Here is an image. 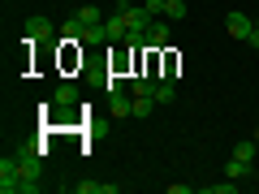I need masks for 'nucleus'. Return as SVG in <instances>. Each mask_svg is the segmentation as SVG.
<instances>
[{"label":"nucleus","instance_id":"nucleus-1","mask_svg":"<svg viewBox=\"0 0 259 194\" xmlns=\"http://www.w3.org/2000/svg\"><path fill=\"white\" fill-rule=\"evenodd\" d=\"M22 185H26V173H22V160L13 151L0 160V194H22Z\"/></svg>","mask_w":259,"mask_h":194},{"label":"nucleus","instance_id":"nucleus-2","mask_svg":"<svg viewBox=\"0 0 259 194\" xmlns=\"http://www.w3.org/2000/svg\"><path fill=\"white\" fill-rule=\"evenodd\" d=\"M56 26L48 18H26V43H52Z\"/></svg>","mask_w":259,"mask_h":194},{"label":"nucleus","instance_id":"nucleus-3","mask_svg":"<svg viewBox=\"0 0 259 194\" xmlns=\"http://www.w3.org/2000/svg\"><path fill=\"white\" fill-rule=\"evenodd\" d=\"M225 30H229L233 39H242V43H246V35H250V30H255V22H250L246 13H238V9H233L229 18H225Z\"/></svg>","mask_w":259,"mask_h":194},{"label":"nucleus","instance_id":"nucleus-4","mask_svg":"<svg viewBox=\"0 0 259 194\" xmlns=\"http://www.w3.org/2000/svg\"><path fill=\"white\" fill-rule=\"evenodd\" d=\"M104 30H108V43H125V13H121V9H112L108 13V18H104Z\"/></svg>","mask_w":259,"mask_h":194},{"label":"nucleus","instance_id":"nucleus-5","mask_svg":"<svg viewBox=\"0 0 259 194\" xmlns=\"http://www.w3.org/2000/svg\"><path fill=\"white\" fill-rule=\"evenodd\" d=\"M164 43H168V22H151V26H147V47L160 52Z\"/></svg>","mask_w":259,"mask_h":194},{"label":"nucleus","instance_id":"nucleus-6","mask_svg":"<svg viewBox=\"0 0 259 194\" xmlns=\"http://www.w3.org/2000/svg\"><path fill=\"white\" fill-rule=\"evenodd\" d=\"M52 104H56V108H74V104H78V86L61 82V86L52 91Z\"/></svg>","mask_w":259,"mask_h":194},{"label":"nucleus","instance_id":"nucleus-7","mask_svg":"<svg viewBox=\"0 0 259 194\" xmlns=\"http://www.w3.org/2000/svg\"><path fill=\"white\" fill-rule=\"evenodd\" d=\"M225 177H233V181H246V177H250V164H246V160H238V156H229Z\"/></svg>","mask_w":259,"mask_h":194},{"label":"nucleus","instance_id":"nucleus-8","mask_svg":"<svg viewBox=\"0 0 259 194\" xmlns=\"http://www.w3.org/2000/svg\"><path fill=\"white\" fill-rule=\"evenodd\" d=\"M112 117H134V95H112Z\"/></svg>","mask_w":259,"mask_h":194},{"label":"nucleus","instance_id":"nucleus-9","mask_svg":"<svg viewBox=\"0 0 259 194\" xmlns=\"http://www.w3.org/2000/svg\"><path fill=\"white\" fill-rule=\"evenodd\" d=\"M78 22H82V26H104V13L95 9V5H82V9H78Z\"/></svg>","mask_w":259,"mask_h":194},{"label":"nucleus","instance_id":"nucleus-10","mask_svg":"<svg viewBox=\"0 0 259 194\" xmlns=\"http://www.w3.org/2000/svg\"><path fill=\"white\" fill-rule=\"evenodd\" d=\"M186 13H190V9H186V0H164V18L168 22H182Z\"/></svg>","mask_w":259,"mask_h":194},{"label":"nucleus","instance_id":"nucleus-11","mask_svg":"<svg viewBox=\"0 0 259 194\" xmlns=\"http://www.w3.org/2000/svg\"><path fill=\"white\" fill-rule=\"evenodd\" d=\"M151 95H156V104H173V100H177V91H173L168 78H164V82H156V91H151Z\"/></svg>","mask_w":259,"mask_h":194},{"label":"nucleus","instance_id":"nucleus-12","mask_svg":"<svg viewBox=\"0 0 259 194\" xmlns=\"http://www.w3.org/2000/svg\"><path fill=\"white\" fill-rule=\"evenodd\" d=\"M82 43H108V30H104V26H87L82 30Z\"/></svg>","mask_w":259,"mask_h":194},{"label":"nucleus","instance_id":"nucleus-13","mask_svg":"<svg viewBox=\"0 0 259 194\" xmlns=\"http://www.w3.org/2000/svg\"><path fill=\"white\" fill-rule=\"evenodd\" d=\"M255 147H259V142H238V147H233V156L246 160V164H255Z\"/></svg>","mask_w":259,"mask_h":194},{"label":"nucleus","instance_id":"nucleus-14","mask_svg":"<svg viewBox=\"0 0 259 194\" xmlns=\"http://www.w3.org/2000/svg\"><path fill=\"white\" fill-rule=\"evenodd\" d=\"M238 185L242 181H233V177H229V181H212V185H207V194H233Z\"/></svg>","mask_w":259,"mask_h":194},{"label":"nucleus","instance_id":"nucleus-15","mask_svg":"<svg viewBox=\"0 0 259 194\" xmlns=\"http://www.w3.org/2000/svg\"><path fill=\"white\" fill-rule=\"evenodd\" d=\"M74 190H78V194H100V190H104V181H78Z\"/></svg>","mask_w":259,"mask_h":194},{"label":"nucleus","instance_id":"nucleus-16","mask_svg":"<svg viewBox=\"0 0 259 194\" xmlns=\"http://www.w3.org/2000/svg\"><path fill=\"white\" fill-rule=\"evenodd\" d=\"M104 86H108V95H121V91H125V82H121V78H108Z\"/></svg>","mask_w":259,"mask_h":194},{"label":"nucleus","instance_id":"nucleus-17","mask_svg":"<svg viewBox=\"0 0 259 194\" xmlns=\"http://www.w3.org/2000/svg\"><path fill=\"white\" fill-rule=\"evenodd\" d=\"M246 43H250V47H255V52H259V26L250 30V35H246Z\"/></svg>","mask_w":259,"mask_h":194},{"label":"nucleus","instance_id":"nucleus-18","mask_svg":"<svg viewBox=\"0 0 259 194\" xmlns=\"http://www.w3.org/2000/svg\"><path fill=\"white\" fill-rule=\"evenodd\" d=\"M255 142H259V125H255Z\"/></svg>","mask_w":259,"mask_h":194}]
</instances>
